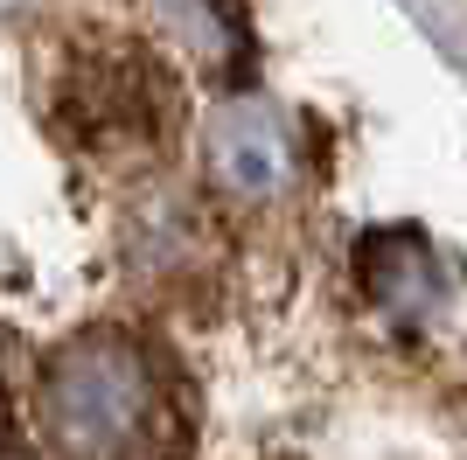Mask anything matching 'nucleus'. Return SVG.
<instances>
[{
	"label": "nucleus",
	"instance_id": "f257e3e1",
	"mask_svg": "<svg viewBox=\"0 0 467 460\" xmlns=\"http://www.w3.org/2000/svg\"><path fill=\"white\" fill-rule=\"evenodd\" d=\"M36 425L63 460H161L168 398L147 349L126 335H78L36 377Z\"/></svg>",
	"mask_w": 467,
	"mask_h": 460
},
{
	"label": "nucleus",
	"instance_id": "f03ea898",
	"mask_svg": "<svg viewBox=\"0 0 467 460\" xmlns=\"http://www.w3.org/2000/svg\"><path fill=\"white\" fill-rule=\"evenodd\" d=\"M202 168H210V182L223 195H244V203L279 195L293 182V168H300L293 119L273 98H223L202 119Z\"/></svg>",
	"mask_w": 467,
	"mask_h": 460
},
{
	"label": "nucleus",
	"instance_id": "7ed1b4c3",
	"mask_svg": "<svg viewBox=\"0 0 467 460\" xmlns=\"http://www.w3.org/2000/svg\"><path fill=\"white\" fill-rule=\"evenodd\" d=\"M363 293L384 307L390 321H426L447 307V266H440V251L419 237V230H377L370 245H363Z\"/></svg>",
	"mask_w": 467,
	"mask_h": 460
},
{
	"label": "nucleus",
	"instance_id": "20e7f679",
	"mask_svg": "<svg viewBox=\"0 0 467 460\" xmlns=\"http://www.w3.org/2000/svg\"><path fill=\"white\" fill-rule=\"evenodd\" d=\"M0 460H36V454H28V446H0Z\"/></svg>",
	"mask_w": 467,
	"mask_h": 460
},
{
	"label": "nucleus",
	"instance_id": "39448f33",
	"mask_svg": "<svg viewBox=\"0 0 467 460\" xmlns=\"http://www.w3.org/2000/svg\"><path fill=\"white\" fill-rule=\"evenodd\" d=\"M15 7H28V0H0V15H15Z\"/></svg>",
	"mask_w": 467,
	"mask_h": 460
}]
</instances>
